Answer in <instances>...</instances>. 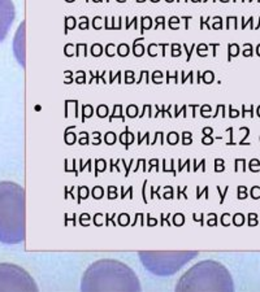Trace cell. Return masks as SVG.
<instances>
[{"mask_svg": "<svg viewBox=\"0 0 260 292\" xmlns=\"http://www.w3.org/2000/svg\"><path fill=\"white\" fill-rule=\"evenodd\" d=\"M0 291H38V286L22 267L0 264Z\"/></svg>", "mask_w": 260, "mask_h": 292, "instance_id": "obj_5", "label": "cell"}, {"mask_svg": "<svg viewBox=\"0 0 260 292\" xmlns=\"http://www.w3.org/2000/svg\"><path fill=\"white\" fill-rule=\"evenodd\" d=\"M228 133L233 134V129H232V127H229V129H228ZM228 145H233V135H230V142L228 143Z\"/></svg>", "mask_w": 260, "mask_h": 292, "instance_id": "obj_24", "label": "cell"}, {"mask_svg": "<svg viewBox=\"0 0 260 292\" xmlns=\"http://www.w3.org/2000/svg\"><path fill=\"white\" fill-rule=\"evenodd\" d=\"M90 214H87V213H83V214H81V217H79V222L82 223V225H86V220H90Z\"/></svg>", "mask_w": 260, "mask_h": 292, "instance_id": "obj_21", "label": "cell"}, {"mask_svg": "<svg viewBox=\"0 0 260 292\" xmlns=\"http://www.w3.org/2000/svg\"><path fill=\"white\" fill-rule=\"evenodd\" d=\"M23 240L25 191L14 182H0V242L18 244Z\"/></svg>", "mask_w": 260, "mask_h": 292, "instance_id": "obj_2", "label": "cell"}, {"mask_svg": "<svg viewBox=\"0 0 260 292\" xmlns=\"http://www.w3.org/2000/svg\"><path fill=\"white\" fill-rule=\"evenodd\" d=\"M228 218H230V214L229 213H225L221 216V223H223L224 226H229L230 225V222L228 221Z\"/></svg>", "mask_w": 260, "mask_h": 292, "instance_id": "obj_19", "label": "cell"}, {"mask_svg": "<svg viewBox=\"0 0 260 292\" xmlns=\"http://www.w3.org/2000/svg\"><path fill=\"white\" fill-rule=\"evenodd\" d=\"M230 117H232V118H234V117H238V112L237 110H233L232 108H230Z\"/></svg>", "mask_w": 260, "mask_h": 292, "instance_id": "obj_25", "label": "cell"}, {"mask_svg": "<svg viewBox=\"0 0 260 292\" xmlns=\"http://www.w3.org/2000/svg\"><path fill=\"white\" fill-rule=\"evenodd\" d=\"M114 142H116V135H114V133H112V131H108L107 134H105V143L107 144H113Z\"/></svg>", "mask_w": 260, "mask_h": 292, "instance_id": "obj_14", "label": "cell"}, {"mask_svg": "<svg viewBox=\"0 0 260 292\" xmlns=\"http://www.w3.org/2000/svg\"><path fill=\"white\" fill-rule=\"evenodd\" d=\"M184 222H185V216H184V214H181V213H176L174 216H173V223H174L176 226H181V225H184Z\"/></svg>", "mask_w": 260, "mask_h": 292, "instance_id": "obj_8", "label": "cell"}, {"mask_svg": "<svg viewBox=\"0 0 260 292\" xmlns=\"http://www.w3.org/2000/svg\"><path fill=\"white\" fill-rule=\"evenodd\" d=\"M259 166H260V161L258 158H252L251 161H250V170H251V172L258 173L259 172V169H258Z\"/></svg>", "mask_w": 260, "mask_h": 292, "instance_id": "obj_11", "label": "cell"}, {"mask_svg": "<svg viewBox=\"0 0 260 292\" xmlns=\"http://www.w3.org/2000/svg\"><path fill=\"white\" fill-rule=\"evenodd\" d=\"M78 192H79V199H78V203L81 201V199H86V197L89 196V188H87V187H85V186L79 187V188H78Z\"/></svg>", "mask_w": 260, "mask_h": 292, "instance_id": "obj_13", "label": "cell"}, {"mask_svg": "<svg viewBox=\"0 0 260 292\" xmlns=\"http://www.w3.org/2000/svg\"><path fill=\"white\" fill-rule=\"evenodd\" d=\"M118 52V55L120 56H126L128 55V52H129V47L126 46V44H121V46H120L118 47V50H117Z\"/></svg>", "mask_w": 260, "mask_h": 292, "instance_id": "obj_17", "label": "cell"}, {"mask_svg": "<svg viewBox=\"0 0 260 292\" xmlns=\"http://www.w3.org/2000/svg\"><path fill=\"white\" fill-rule=\"evenodd\" d=\"M228 269L220 262L206 260L198 262L180 278L176 291H233Z\"/></svg>", "mask_w": 260, "mask_h": 292, "instance_id": "obj_3", "label": "cell"}, {"mask_svg": "<svg viewBox=\"0 0 260 292\" xmlns=\"http://www.w3.org/2000/svg\"><path fill=\"white\" fill-rule=\"evenodd\" d=\"M246 197H247V188L244 186H238V199L243 200Z\"/></svg>", "mask_w": 260, "mask_h": 292, "instance_id": "obj_12", "label": "cell"}, {"mask_svg": "<svg viewBox=\"0 0 260 292\" xmlns=\"http://www.w3.org/2000/svg\"><path fill=\"white\" fill-rule=\"evenodd\" d=\"M248 225L250 226H254V225H258V214L255 213H248Z\"/></svg>", "mask_w": 260, "mask_h": 292, "instance_id": "obj_15", "label": "cell"}, {"mask_svg": "<svg viewBox=\"0 0 260 292\" xmlns=\"http://www.w3.org/2000/svg\"><path fill=\"white\" fill-rule=\"evenodd\" d=\"M217 189H219V192H220V196H221V200H220V203L223 204V203H224V200H225V193H226V191H228L229 188H228V187H225V191H224V193L221 192V188H220V187H217Z\"/></svg>", "mask_w": 260, "mask_h": 292, "instance_id": "obj_23", "label": "cell"}, {"mask_svg": "<svg viewBox=\"0 0 260 292\" xmlns=\"http://www.w3.org/2000/svg\"><path fill=\"white\" fill-rule=\"evenodd\" d=\"M82 291H141L137 274L132 267L114 259H103L91 264L83 273Z\"/></svg>", "mask_w": 260, "mask_h": 292, "instance_id": "obj_1", "label": "cell"}, {"mask_svg": "<svg viewBox=\"0 0 260 292\" xmlns=\"http://www.w3.org/2000/svg\"><path fill=\"white\" fill-rule=\"evenodd\" d=\"M148 225H156V220H153L152 217L148 216Z\"/></svg>", "mask_w": 260, "mask_h": 292, "instance_id": "obj_26", "label": "cell"}, {"mask_svg": "<svg viewBox=\"0 0 260 292\" xmlns=\"http://www.w3.org/2000/svg\"><path fill=\"white\" fill-rule=\"evenodd\" d=\"M259 189V186H254L252 189H251V196L252 199H259V195H256V191Z\"/></svg>", "mask_w": 260, "mask_h": 292, "instance_id": "obj_22", "label": "cell"}, {"mask_svg": "<svg viewBox=\"0 0 260 292\" xmlns=\"http://www.w3.org/2000/svg\"><path fill=\"white\" fill-rule=\"evenodd\" d=\"M103 195H104V191H103L102 187H100V186H95L94 187V189H93V197L94 199L99 200V199L103 197Z\"/></svg>", "mask_w": 260, "mask_h": 292, "instance_id": "obj_9", "label": "cell"}, {"mask_svg": "<svg viewBox=\"0 0 260 292\" xmlns=\"http://www.w3.org/2000/svg\"><path fill=\"white\" fill-rule=\"evenodd\" d=\"M244 220H246L244 214H242V213H235L234 216H233L232 222L234 223V225H237V226H242L243 223H244Z\"/></svg>", "mask_w": 260, "mask_h": 292, "instance_id": "obj_7", "label": "cell"}, {"mask_svg": "<svg viewBox=\"0 0 260 292\" xmlns=\"http://www.w3.org/2000/svg\"><path fill=\"white\" fill-rule=\"evenodd\" d=\"M258 116H259V117H260V105H259V106H258Z\"/></svg>", "mask_w": 260, "mask_h": 292, "instance_id": "obj_28", "label": "cell"}, {"mask_svg": "<svg viewBox=\"0 0 260 292\" xmlns=\"http://www.w3.org/2000/svg\"><path fill=\"white\" fill-rule=\"evenodd\" d=\"M16 17L12 0H0V42L5 39Z\"/></svg>", "mask_w": 260, "mask_h": 292, "instance_id": "obj_6", "label": "cell"}, {"mask_svg": "<svg viewBox=\"0 0 260 292\" xmlns=\"http://www.w3.org/2000/svg\"><path fill=\"white\" fill-rule=\"evenodd\" d=\"M107 105H100L99 108H98V117H100V118H103V117L107 116Z\"/></svg>", "mask_w": 260, "mask_h": 292, "instance_id": "obj_18", "label": "cell"}, {"mask_svg": "<svg viewBox=\"0 0 260 292\" xmlns=\"http://www.w3.org/2000/svg\"><path fill=\"white\" fill-rule=\"evenodd\" d=\"M114 191H116V187L114 186H111L108 187V199H116V193H114Z\"/></svg>", "mask_w": 260, "mask_h": 292, "instance_id": "obj_20", "label": "cell"}, {"mask_svg": "<svg viewBox=\"0 0 260 292\" xmlns=\"http://www.w3.org/2000/svg\"><path fill=\"white\" fill-rule=\"evenodd\" d=\"M246 112H247V110L244 109V105H243V114H242L243 117H244V113H246ZM250 113H251V116H254V108H252V106H251V109H250Z\"/></svg>", "mask_w": 260, "mask_h": 292, "instance_id": "obj_27", "label": "cell"}, {"mask_svg": "<svg viewBox=\"0 0 260 292\" xmlns=\"http://www.w3.org/2000/svg\"><path fill=\"white\" fill-rule=\"evenodd\" d=\"M139 260L146 269L159 276H168L185 266L198 256L192 251H144L138 253Z\"/></svg>", "mask_w": 260, "mask_h": 292, "instance_id": "obj_4", "label": "cell"}, {"mask_svg": "<svg viewBox=\"0 0 260 292\" xmlns=\"http://www.w3.org/2000/svg\"><path fill=\"white\" fill-rule=\"evenodd\" d=\"M178 142V134L177 133H169V135H168V143L169 144H176Z\"/></svg>", "mask_w": 260, "mask_h": 292, "instance_id": "obj_16", "label": "cell"}, {"mask_svg": "<svg viewBox=\"0 0 260 292\" xmlns=\"http://www.w3.org/2000/svg\"><path fill=\"white\" fill-rule=\"evenodd\" d=\"M239 53V47H238V44H229V60L232 58L233 56L235 57Z\"/></svg>", "mask_w": 260, "mask_h": 292, "instance_id": "obj_10", "label": "cell"}]
</instances>
